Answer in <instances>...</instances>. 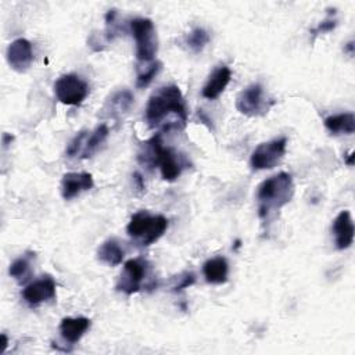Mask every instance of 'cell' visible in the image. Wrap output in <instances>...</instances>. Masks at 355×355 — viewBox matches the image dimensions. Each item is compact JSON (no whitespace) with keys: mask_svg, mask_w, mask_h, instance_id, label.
I'll use <instances>...</instances> for the list:
<instances>
[{"mask_svg":"<svg viewBox=\"0 0 355 355\" xmlns=\"http://www.w3.org/2000/svg\"><path fill=\"white\" fill-rule=\"evenodd\" d=\"M146 122L159 132L182 130L187 123V108L180 89L176 85L155 90L146 105Z\"/></svg>","mask_w":355,"mask_h":355,"instance_id":"obj_1","label":"cell"},{"mask_svg":"<svg viewBox=\"0 0 355 355\" xmlns=\"http://www.w3.org/2000/svg\"><path fill=\"white\" fill-rule=\"evenodd\" d=\"M137 159L147 168H159L162 179L166 182L176 180L187 165L183 155L176 153L173 148L164 146L161 133L154 135L143 143Z\"/></svg>","mask_w":355,"mask_h":355,"instance_id":"obj_2","label":"cell"},{"mask_svg":"<svg viewBox=\"0 0 355 355\" xmlns=\"http://www.w3.org/2000/svg\"><path fill=\"white\" fill-rule=\"evenodd\" d=\"M294 196L293 178L287 172H279L265 179L257 190L258 215L261 219H268L275 211L290 202Z\"/></svg>","mask_w":355,"mask_h":355,"instance_id":"obj_3","label":"cell"},{"mask_svg":"<svg viewBox=\"0 0 355 355\" xmlns=\"http://www.w3.org/2000/svg\"><path fill=\"white\" fill-rule=\"evenodd\" d=\"M166 229L168 219L164 215H154L148 211H139L133 214L126 226L129 237L143 247L155 243Z\"/></svg>","mask_w":355,"mask_h":355,"instance_id":"obj_4","label":"cell"},{"mask_svg":"<svg viewBox=\"0 0 355 355\" xmlns=\"http://www.w3.org/2000/svg\"><path fill=\"white\" fill-rule=\"evenodd\" d=\"M130 33L136 42V58L141 64L153 62L158 51V39L150 18H133L129 22Z\"/></svg>","mask_w":355,"mask_h":355,"instance_id":"obj_5","label":"cell"},{"mask_svg":"<svg viewBox=\"0 0 355 355\" xmlns=\"http://www.w3.org/2000/svg\"><path fill=\"white\" fill-rule=\"evenodd\" d=\"M151 265L146 258L137 257L125 262L115 288L128 295L147 288L146 279L150 276Z\"/></svg>","mask_w":355,"mask_h":355,"instance_id":"obj_6","label":"cell"},{"mask_svg":"<svg viewBox=\"0 0 355 355\" xmlns=\"http://www.w3.org/2000/svg\"><path fill=\"white\" fill-rule=\"evenodd\" d=\"M275 103V98L266 96L262 85L252 83L239 93L236 98V108L247 116H263Z\"/></svg>","mask_w":355,"mask_h":355,"instance_id":"obj_7","label":"cell"},{"mask_svg":"<svg viewBox=\"0 0 355 355\" xmlns=\"http://www.w3.org/2000/svg\"><path fill=\"white\" fill-rule=\"evenodd\" d=\"M108 133H110V129L105 123L96 126V129L92 132H87V130L79 132L68 144L67 155L69 158L92 157L98 150V147L107 140Z\"/></svg>","mask_w":355,"mask_h":355,"instance_id":"obj_8","label":"cell"},{"mask_svg":"<svg viewBox=\"0 0 355 355\" xmlns=\"http://www.w3.org/2000/svg\"><path fill=\"white\" fill-rule=\"evenodd\" d=\"M54 94L65 105H80L89 94V83L75 73L61 75L54 82Z\"/></svg>","mask_w":355,"mask_h":355,"instance_id":"obj_9","label":"cell"},{"mask_svg":"<svg viewBox=\"0 0 355 355\" xmlns=\"http://www.w3.org/2000/svg\"><path fill=\"white\" fill-rule=\"evenodd\" d=\"M287 137L273 139L270 141L261 143L251 154V168L254 171L275 168L286 154Z\"/></svg>","mask_w":355,"mask_h":355,"instance_id":"obj_10","label":"cell"},{"mask_svg":"<svg viewBox=\"0 0 355 355\" xmlns=\"http://www.w3.org/2000/svg\"><path fill=\"white\" fill-rule=\"evenodd\" d=\"M55 282L50 276H43L33 280L22 290V298L31 306H37L42 302H47L55 298Z\"/></svg>","mask_w":355,"mask_h":355,"instance_id":"obj_11","label":"cell"},{"mask_svg":"<svg viewBox=\"0 0 355 355\" xmlns=\"http://www.w3.org/2000/svg\"><path fill=\"white\" fill-rule=\"evenodd\" d=\"M33 61L32 43L25 37L12 40L7 47V62L17 72H25Z\"/></svg>","mask_w":355,"mask_h":355,"instance_id":"obj_12","label":"cell"},{"mask_svg":"<svg viewBox=\"0 0 355 355\" xmlns=\"http://www.w3.org/2000/svg\"><path fill=\"white\" fill-rule=\"evenodd\" d=\"M94 186L93 176L87 172H68L61 179V196L64 200H72Z\"/></svg>","mask_w":355,"mask_h":355,"instance_id":"obj_13","label":"cell"},{"mask_svg":"<svg viewBox=\"0 0 355 355\" xmlns=\"http://www.w3.org/2000/svg\"><path fill=\"white\" fill-rule=\"evenodd\" d=\"M331 230L334 234V243L337 250H347L354 243V222L351 212L344 209L333 220Z\"/></svg>","mask_w":355,"mask_h":355,"instance_id":"obj_14","label":"cell"},{"mask_svg":"<svg viewBox=\"0 0 355 355\" xmlns=\"http://www.w3.org/2000/svg\"><path fill=\"white\" fill-rule=\"evenodd\" d=\"M230 79H232V71L227 65L223 64V65L216 67L212 71V73L208 76V80L201 90L202 97L208 98V100L218 98L223 93L226 86L229 85Z\"/></svg>","mask_w":355,"mask_h":355,"instance_id":"obj_15","label":"cell"},{"mask_svg":"<svg viewBox=\"0 0 355 355\" xmlns=\"http://www.w3.org/2000/svg\"><path fill=\"white\" fill-rule=\"evenodd\" d=\"M90 327V319L79 318H64L60 323L61 337L71 345L78 343Z\"/></svg>","mask_w":355,"mask_h":355,"instance_id":"obj_16","label":"cell"},{"mask_svg":"<svg viewBox=\"0 0 355 355\" xmlns=\"http://www.w3.org/2000/svg\"><path fill=\"white\" fill-rule=\"evenodd\" d=\"M202 273L209 284H223L227 280L229 263L223 257H215L204 262Z\"/></svg>","mask_w":355,"mask_h":355,"instance_id":"obj_17","label":"cell"},{"mask_svg":"<svg viewBox=\"0 0 355 355\" xmlns=\"http://www.w3.org/2000/svg\"><path fill=\"white\" fill-rule=\"evenodd\" d=\"M97 258L108 266H116L122 263L125 258V250L121 247L119 241L114 237L105 240L97 250Z\"/></svg>","mask_w":355,"mask_h":355,"instance_id":"obj_18","label":"cell"},{"mask_svg":"<svg viewBox=\"0 0 355 355\" xmlns=\"http://www.w3.org/2000/svg\"><path fill=\"white\" fill-rule=\"evenodd\" d=\"M324 126L331 135H352L355 132V116L352 112L330 115L324 118Z\"/></svg>","mask_w":355,"mask_h":355,"instance_id":"obj_19","label":"cell"},{"mask_svg":"<svg viewBox=\"0 0 355 355\" xmlns=\"http://www.w3.org/2000/svg\"><path fill=\"white\" fill-rule=\"evenodd\" d=\"M35 258V254L28 252L19 258H17L8 269V273L11 277H14L18 283H25L31 275H32V266L31 262Z\"/></svg>","mask_w":355,"mask_h":355,"instance_id":"obj_20","label":"cell"},{"mask_svg":"<svg viewBox=\"0 0 355 355\" xmlns=\"http://www.w3.org/2000/svg\"><path fill=\"white\" fill-rule=\"evenodd\" d=\"M133 103V94L129 90H119L112 94L108 101V112L111 116L125 114Z\"/></svg>","mask_w":355,"mask_h":355,"instance_id":"obj_21","label":"cell"},{"mask_svg":"<svg viewBox=\"0 0 355 355\" xmlns=\"http://www.w3.org/2000/svg\"><path fill=\"white\" fill-rule=\"evenodd\" d=\"M162 68V62L161 61H153V62H147L143 64V68L137 69V78H136V86L139 89L147 87L153 79L159 73Z\"/></svg>","mask_w":355,"mask_h":355,"instance_id":"obj_22","label":"cell"},{"mask_svg":"<svg viewBox=\"0 0 355 355\" xmlns=\"http://www.w3.org/2000/svg\"><path fill=\"white\" fill-rule=\"evenodd\" d=\"M209 42V35L202 28H194L187 36H186V44L193 53H200L204 50V47Z\"/></svg>","mask_w":355,"mask_h":355,"instance_id":"obj_23","label":"cell"},{"mask_svg":"<svg viewBox=\"0 0 355 355\" xmlns=\"http://www.w3.org/2000/svg\"><path fill=\"white\" fill-rule=\"evenodd\" d=\"M194 282H196L194 273H191V272H184V273H182V275L178 276L176 283L172 286V291H180V290H183V288H187V287H190L191 284H194Z\"/></svg>","mask_w":355,"mask_h":355,"instance_id":"obj_24","label":"cell"},{"mask_svg":"<svg viewBox=\"0 0 355 355\" xmlns=\"http://www.w3.org/2000/svg\"><path fill=\"white\" fill-rule=\"evenodd\" d=\"M336 26H337V19H334V18H329V19L322 21L316 28H313V29L311 31V33H312L313 36H316V35H319V33L330 32V31H333Z\"/></svg>","mask_w":355,"mask_h":355,"instance_id":"obj_25","label":"cell"},{"mask_svg":"<svg viewBox=\"0 0 355 355\" xmlns=\"http://www.w3.org/2000/svg\"><path fill=\"white\" fill-rule=\"evenodd\" d=\"M12 139H14V136H12V135L4 133V135H3V147L6 148V147L12 141Z\"/></svg>","mask_w":355,"mask_h":355,"instance_id":"obj_26","label":"cell"},{"mask_svg":"<svg viewBox=\"0 0 355 355\" xmlns=\"http://www.w3.org/2000/svg\"><path fill=\"white\" fill-rule=\"evenodd\" d=\"M1 338H3V343H1V348H0V354H1V352H4V349H6V347H7V344H8V338H7V336H6V334H1Z\"/></svg>","mask_w":355,"mask_h":355,"instance_id":"obj_27","label":"cell"},{"mask_svg":"<svg viewBox=\"0 0 355 355\" xmlns=\"http://www.w3.org/2000/svg\"><path fill=\"white\" fill-rule=\"evenodd\" d=\"M345 51H348L351 55L354 54V42L351 40V42H348L347 44H345V49H344Z\"/></svg>","mask_w":355,"mask_h":355,"instance_id":"obj_28","label":"cell"},{"mask_svg":"<svg viewBox=\"0 0 355 355\" xmlns=\"http://www.w3.org/2000/svg\"><path fill=\"white\" fill-rule=\"evenodd\" d=\"M354 157H355V155H354V153L351 151V153L348 154L347 159H345V164H347V165H349V166H352V165H354Z\"/></svg>","mask_w":355,"mask_h":355,"instance_id":"obj_29","label":"cell"}]
</instances>
